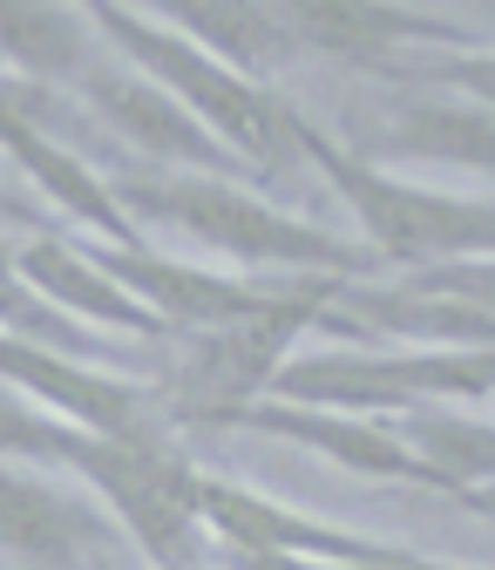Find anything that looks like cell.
<instances>
[{
  "label": "cell",
  "mask_w": 495,
  "mask_h": 570,
  "mask_svg": "<svg viewBox=\"0 0 495 570\" xmlns=\"http://www.w3.org/2000/svg\"><path fill=\"white\" fill-rule=\"evenodd\" d=\"M109 197L122 204V218L143 232H184L190 245L218 252L231 265L251 272H278V278H374V258L360 245H346L339 232L293 218L271 197H258L251 184L231 177H190V170H122L109 177Z\"/></svg>",
  "instance_id": "cell-1"
},
{
  "label": "cell",
  "mask_w": 495,
  "mask_h": 570,
  "mask_svg": "<svg viewBox=\"0 0 495 570\" xmlns=\"http://www.w3.org/2000/svg\"><path fill=\"white\" fill-rule=\"evenodd\" d=\"M293 150L299 164H319L333 197L360 225V252L374 272H414V265H455V258H488L495 252V204L475 190H428L407 184L387 164H367L360 150L333 142L306 109H293Z\"/></svg>",
  "instance_id": "cell-2"
},
{
  "label": "cell",
  "mask_w": 495,
  "mask_h": 570,
  "mask_svg": "<svg viewBox=\"0 0 495 570\" xmlns=\"http://www.w3.org/2000/svg\"><path fill=\"white\" fill-rule=\"evenodd\" d=\"M89 21H96L102 48L122 68H136V76L157 82L184 116H197L251 177H278V170L299 164V150H293V102L278 89H258V82L238 76V68L210 61L197 41L164 28L150 8H89Z\"/></svg>",
  "instance_id": "cell-3"
},
{
  "label": "cell",
  "mask_w": 495,
  "mask_h": 570,
  "mask_svg": "<svg viewBox=\"0 0 495 570\" xmlns=\"http://www.w3.org/2000/svg\"><path fill=\"white\" fill-rule=\"evenodd\" d=\"M333 285L339 278H278V293L258 313H245L231 326H210V333H184L170 374L150 381L157 401H164V421L177 435L184 428L225 435L251 401H265L271 374L293 361L299 333H313V320L326 313Z\"/></svg>",
  "instance_id": "cell-4"
},
{
  "label": "cell",
  "mask_w": 495,
  "mask_h": 570,
  "mask_svg": "<svg viewBox=\"0 0 495 570\" xmlns=\"http://www.w3.org/2000/svg\"><path fill=\"white\" fill-rule=\"evenodd\" d=\"M495 367L488 353L455 346H333V353H293L271 374L265 401L286 407H326V414H407V407H488Z\"/></svg>",
  "instance_id": "cell-5"
},
{
  "label": "cell",
  "mask_w": 495,
  "mask_h": 570,
  "mask_svg": "<svg viewBox=\"0 0 495 570\" xmlns=\"http://www.w3.org/2000/svg\"><path fill=\"white\" fill-rule=\"evenodd\" d=\"M96 503L116 517L136 557H150V570H210V543L197 523V462L177 449V435L157 442H96L82 435L68 455Z\"/></svg>",
  "instance_id": "cell-6"
},
{
  "label": "cell",
  "mask_w": 495,
  "mask_h": 570,
  "mask_svg": "<svg viewBox=\"0 0 495 570\" xmlns=\"http://www.w3.org/2000/svg\"><path fill=\"white\" fill-rule=\"evenodd\" d=\"M313 326L353 333L360 346H455V353H488V333H495L488 258L414 265V272H394V278H339L326 313Z\"/></svg>",
  "instance_id": "cell-7"
},
{
  "label": "cell",
  "mask_w": 495,
  "mask_h": 570,
  "mask_svg": "<svg viewBox=\"0 0 495 570\" xmlns=\"http://www.w3.org/2000/svg\"><path fill=\"white\" fill-rule=\"evenodd\" d=\"M0 387L21 394L41 414H55V421H68L76 435H96V442L177 435L164 421V401H157L150 381L96 367L82 353H55V346H34V340H14V333H0Z\"/></svg>",
  "instance_id": "cell-8"
},
{
  "label": "cell",
  "mask_w": 495,
  "mask_h": 570,
  "mask_svg": "<svg viewBox=\"0 0 495 570\" xmlns=\"http://www.w3.org/2000/svg\"><path fill=\"white\" fill-rule=\"evenodd\" d=\"M197 523L231 557H293V563H353V570H380V563L407 557V543H387V537H367V530H339L326 517H306L293 503H278L265 489L204 475V469H197Z\"/></svg>",
  "instance_id": "cell-9"
},
{
  "label": "cell",
  "mask_w": 495,
  "mask_h": 570,
  "mask_svg": "<svg viewBox=\"0 0 495 570\" xmlns=\"http://www.w3.org/2000/svg\"><path fill=\"white\" fill-rule=\"evenodd\" d=\"M0 550L28 570H122L129 537L89 489H68L28 462H0Z\"/></svg>",
  "instance_id": "cell-10"
},
{
  "label": "cell",
  "mask_w": 495,
  "mask_h": 570,
  "mask_svg": "<svg viewBox=\"0 0 495 570\" xmlns=\"http://www.w3.org/2000/svg\"><path fill=\"white\" fill-rule=\"evenodd\" d=\"M278 28L293 48L353 61V68H400L414 48H468L488 55V41L448 14H420V8H387V0H271Z\"/></svg>",
  "instance_id": "cell-11"
},
{
  "label": "cell",
  "mask_w": 495,
  "mask_h": 570,
  "mask_svg": "<svg viewBox=\"0 0 495 570\" xmlns=\"http://www.w3.org/2000/svg\"><path fill=\"white\" fill-rule=\"evenodd\" d=\"M122 293L143 306L170 340L184 333H210V326H231L245 313H258L278 278H245V272H210V265H190V258H170L157 245H82Z\"/></svg>",
  "instance_id": "cell-12"
},
{
  "label": "cell",
  "mask_w": 495,
  "mask_h": 570,
  "mask_svg": "<svg viewBox=\"0 0 495 570\" xmlns=\"http://www.w3.org/2000/svg\"><path fill=\"white\" fill-rule=\"evenodd\" d=\"M76 96H82V109L102 122V129H116L136 157H150V164H164V170H190V177H231V184H245L251 170L225 150L218 136H210L197 116H184L157 82H143L136 68H122L116 55H102L89 76L76 82Z\"/></svg>",
  "instance_id": "cell-13"
},
{
  "label": "cell",
  "mask_w": 495,
  "mask_h": 570,
  "mask_svg": "<svg viewBox=\"0 0 495 570\" xmlns=\"http://www.w3.org/2000/svg\"><path fill=\"white\" fill-rule=\"evenodd\" d=\"M0 150L28 170V184H34L55 210H68V225L89 232V245H150L143 232L122 218V204L109 197V177L89 170L76 150H68V142H55V136L34 122L21 82H0Z\"/></svg>",
  "instance_id": "cell-14"
},
{
  "label": "cell",
  "mask_w": 495,
  "mask_h": 570,
  "mask_svg": "<svg viewBox=\"0 0 495 570\" xmlns=\"http://www.w3.org/2000/svg\"><path fill=\"white\" fill-rule=\"evenodd\" d=\"M231 428H245V435H271V442H293L346 475H367V482H407V489H435L442 482L420 469L394 435L387 421H367V414H326V407H286V401H251Z\"/></svg>",
  "instance_id": "cell-15"
},
{
  "label": "cell",
  "mask_w": 495,
  "mask_h": 570,
  "mask_svg": "<svg viewBox=\"0 0 495 570\" xmlns=\"http://www.w3.org/2000/svg\"><path fill=\"white\" fill-rule=\"evenodd\" d=\"M8 265L28 293L61 313L68 326H116V333H136V340H170L143 306H136L122 285L82 252V238H21L8 245Z\"/></svg>",
  "instance_id": "cell-16"
},
{
  "label": "cell",
  "mask_w": 495,
  "mask_h": 570,
  "mask_svg": "<svg viewBox=\"0 0 495 570\" xmlns=\"http://www.w3.org/2000/svg\"><path fill=\"white\" fill-rule=\"evenodd\" d=\"M387 435L442 482L448 503L488 510L495 428H488L482 407H407V414H387Z\"/></svg>",
  "instance_id": "cell-17"
},
{
  "label": "cell",
  "mask_w": 495,
  "mask_h": 570,
  "mask_svg": "<svg viewBox=\"0 0 495 570\" xmlns=\"http://www.w3.org/2000/svg\"><path fill=\"white\" fill-rule=\"evenodd\" d=\"M102 55L109 48H102L89 8H28V0L0 8V61L28 89H76Z\"/></svg>",
  "instance_id": "cell-18"
},
{
  "label": "cell",
  "mask_w": 495,
  "mask_h": 570,
  "mask_svg": "<svg viewBox=\"0 0 495 570\" xmlns=\"http://www.w3.org/2000/svg\"><path fill=\"white\" fill-rule=\"evenodd\" d=\"M360 157H367V164H380V157H407V164H462V170L488 177V164H495V122H488V102H475V96H428V102H407Z\"/></svg>",
  "instance_id": "cell-19"
},
{
  "label": "cell",
  "mask_w": 495,
  "mask_h": 570,
  "mask_svg": "<svg viewBox=\"0 0 495 570\" xmlns=\"http://www.w3.org/2000/svg\"><path fill=\"white\" fill-rule=\"evenodd\" d=\"M157 21L177 28L184 41H197L210 61L238 68V76L258 82V89H271V68L293 48L286 28H278V14H271V0H190V8H170Z\"/></svg>",
  "instance_id": "cell-20"
},
{
  "label": "cell",
  "mask_w": 495,
  "mask_h": 570,
  "mask_svg": "<svg viewBox=\"0 0 495 570\" xmlns=\"http://www.w3.org/2000/svg\"><path fill=\"white\" fill-rule=\"evenodd\" d=\"M76 428L28 407L21 394L0 387V462H28V469H68V455H76Z\"/></svg>",
  "instance_id": "cell-21"
}]
</instances>
